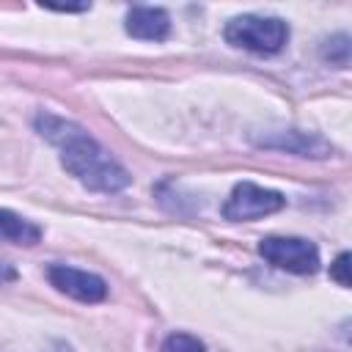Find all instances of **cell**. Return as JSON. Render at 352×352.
Segmentation results:
<instances>
[{"label":"cell","mask_w":352,"mask_h":352,"mask_svg":"<svg viewBox=\"0 0 352 352\" xmlns=\"http://www.w3.org/2000/svg\"><path fill=\"white\" fill-rule=\"evenodd\" d=\"M322 58H324L327 63L344 69V66L349 63V36H346V33H338V36L327 38V41L322 44Z\"/></svg>","instance_id":"obj_9"},{"label":"cell","mask_w":352,"mask_h":352,"mask_svg":"<svg viewBox=\"0 0 352 352\" xmlns=\"http://www.w3.org/2000/svg\"><path fill=\"white\" fill-rule=\"evenodd\" d=\"M258 253L272 267L294 275H314L319 270V248L302 236H264Z\"/></svg>","instance_id":"obj_3"},{"label":"cell","mask_w":352,"mask_h":352,"mask_svg":"<svg viewBox=\"0 0 352 352\" xmlns=\"http://www.w3.org/2000/svg\"><path fill=\"white\" fill-rule=\"evenodd\" d=\"M126 33L140 41H162L170 33V16L154 6H135L126 11Z\"/></svg>","instance_id":"obj_7"},{"label":"cell","mask_w":352,"mask_h":352,"mask_svg":"<svg viewBox=\"0 0 352 352\" xmlns=\"http://www.w3.org/2000/svg\"><path fill=\"white\" fill-rule=\"evenodd\" d=\"M330 278L338 280V286H349V253H341L336 264L330 267Z\"/></svg>","instance_id":"obj_11"},{"label":"cell","mask_w":352,"mask_h":352,"mask_svg":"<svg viewBox=\"0 0 352 352\" xmlns=\"http://www.w3.org/2000/svg\"><path fill=\"white\" fill-rule=\"evenodd\" d=\"M283 206H286V198L278 190H267L253 182H239V184H234L228 201L223 204V214L228 220H256V217L272 214Z\"/></svg>","instance_id":"obj_4"},{"label":"cell","mask_w":352,"mask_h":352,"mask_svg":"<svg viewBox=\"0 0 352 352\" xmlns=\"http://www.w3.org/2000/svg\"><path fill=\"white\" fill-rule=\"evenodd\" d=\"M16 280V270L6 261H0V283H14Z\"/></svg>","instance_id":"obj_12"},{"label":"cell","mask_w":352,"mask_h":352,"mask_svg":"<svg viewBox=\"0 0 352 352\" xmlns=\"http://www.w3.org/2000/svg\"><path fill=\"white\" fill-rule=\"evenodd\" d=\"M41 239V228L30 223L28 217L0 209V242H14V245H36Z\"/></svg>","instance_id":"obj_8"},{"label":"cell","mask_w":352,"mask_h":352,"mask_svg":"<svg viewBox=\"0 0 352 352\" xmlns=\"http://www.w3.org/2000/svg\"><path fill=\"white\" fill-rule=\"evenodd\" d=\"M226 41L250 52H261V55H272L278 50H283V44L289 41V25L280 16H258V14H242L234 16L226 25Z\"/></svg>","instance_id":"obj_2"},{"label":"cell","mask_w":352,"mask_h":352,"mask_svg":"<svg viewBox=\"0 0 352 352\" xmlns=\"http://www.w3.org/2000/svg\"><path fill=\"white\" fill-rule=\"evenodd\" d=\"M162 352H206V349H204V344L195 336H190V333H173V336L165 338Z\"/></svg>","instance_id":"obj_10"},{"label":"cell","mask_w":352,"mask_h":352,"mask_svg":"<svg viewBox=\"0 0 352 352\" xmlns=\"http://www.w3.org/2000/svg\"><path fill=\"white\" fill-rule=\"evenodd\" d=\"M36 129L41 138H47L52 146L60 151V165L88 190L94 192H121L129 187L132 176L126 168L110 157L82 126L74 121H66L52 113H38L36 116Z\"/></svg>","instance_id":"obj_1"},{"label":"cell","mask_w":352,"mask_h":352,"mask_svg":"<svg viewBox=\"0 0 352 352\" xmlns=\"http://www.w3.org/2000/svg\"><path fill=\"white\" fill-rule=\"evenodd\" d=\"M256 143L267 146V148H278V151H289V154H297V157H314V160H322L333 151V146L314 135V132H297V129H289V132H272V135H264L258 138Z\"/></svg>","instance_id":"obj_6"},{"label":"cell","mask_w":352,"mask_h":352,"mask_svg":"<svg viewBox=\"0 0 352 352\" xmlns=\"http://www.w3.org/2000/svg\"><path fill=\"white\" fill-rule=\"evenodd\" d=\"M47 278H50V283L60 294H66V297H72L77 302H102L107 297V283L99 275L85 272V270H77V267L52 264L47 270Z\"/></svg>","instance_id":"obj_5"}]
</instances>
